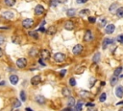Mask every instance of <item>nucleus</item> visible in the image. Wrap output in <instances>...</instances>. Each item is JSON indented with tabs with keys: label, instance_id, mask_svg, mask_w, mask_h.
Returning <instances> with one entry per match:
<instances>
[{
	"label": "nucleus",
	"instance_id": "49530a36",
	"mask_svg": "<svg viewBox=\"0 0 123 111\" xmlns=\"http://www.w3.org/2000/svg\"><path fill=\"white\" fill-rule=\"evenodd\" d=\"M87 111H97V109H96V108H94V107H90V108H88V109H87Z\"/></svg>",
	"mask_w": 123,
	"mask_h": 111
},
{
	"label": "nucleus",
	"instance_id": "6ab92c4d",
	"mask_svg": "<svg viewBox=\"0 0 123 111\" xmlns=\"http://www.w3.org/2000/svg\"><path fill=\"white\" fill-rule=\"evenodd\" d=\"M45 32H46L48 34H54V33L57 32V29H56V27H54V26H50Z\"/></svg>",
	"mask_w": 123,
	"mask_h": 111
},
{
	"label": "nucleus",
	"instance_id": "0eeeda50",
	"mask_svg": "<svg viewBox=\"0 0 123 111\" xmlns=\"http://www.w3.org/2000/svg\"><path fill=\"white\" fill-rule=\"evenodd\" d=\"M44 12V8L42 5H37L35 8V14L36 15H41Z\"/></svg>",
	"mask_w": 123,
	"mask_h": 111
},
{
	"label": "nucleus",
	"instance_id": "2f4dec72",
	"mask_svg": "<svg viewBox=\"0 0 123 111\" xmlns=\"http://www.w3.org/2000/svg\"><path fill=\"white\" fill-rule=\"evenodd\" d=\"M122 70H123V68H122L121 66L115 68V70H114V72H113V75H114V76H118V75H120V73L122 72Z\"/></svg>",
	"mask_w": 123,
	"mask_h": 111
},
{
	"label": "nucleus",
	"instance_id": "9d476101",
	"mask_svg": "<svg viewBox=\"0 0 123 111\" xmlns=\"http://www.w3.org/2000/svg\"><path fill=\"white\" fill-rule=\"evenodd\" d=\"M35 100H36V102L38 103V104H44L45 101H46L45 98H44L43 96H41V95H37V96H36V97H35Z\"/></svg>",
	"mask_w": 123,
	"mask_h": 111
},
{
	"label": "nucleus",
	"instance_id": "f257e3e1",
	"mask_svg": "<svg viewBox=\"0 0 123 111\" xmlns=\"http://www.w3.org/2000/svg\"><path fill=\"white\" fill-rule=\"evenodd\" d=\"M22 26L25 29H30L31 27L34 26V20L31 19V18H26L22 21Z\"/></svg>",
	"mask_w": 123,
	"mask_h": 111
},
{
	"label": "nucleus",
	"instance_id": "5fc2aeb1",
	"mask_svg": "<svg viewBox=\"0 0 123 111\" xmlns=\"http://www.w3.org/2000/svg\"><path fill=\"white\" fill-rule=\"evenodd\" d=\"M120 104H123V101H120V102L117 103V105H120Z\"/></svg>",
	"mask_w": 123,
	"mask_h": 111
},
{
	"label": "nucleus",
	"instance_id": "c756f323",
	"mask_svg": "<svg viewBox=\"0 0 123 111\" xmlns=\"http://www.w3.org/2000/svg\"><path fill=\"white\" fill-rule=\"evenodd\" d=\"M89 94H90V93L87 92V91H86V90H81V91H80V95H81V97H84V98H87V97H89V96H90Z\"/></svg>",
	"mask_w": 123,
	"mask_h": 111
},
{
	"label": "nucleus",
	"instance_id": "58836bf2",
	"mask_svg": "<svg viewBox=\"0 0 123 111\" xmlns=\"http://www.w3.org/2000/svg\"><path fill=\"white\" fill-rule=\"evenodd\" d=\"M94 81H95V78H91L90 80H89V85H90V87H92V85L94 84Z\"/></svg>",
	"mask_w": 123,
	"mask_h": 111
},
{
	"label": "nucleus",
	"instance_id": "8fccbe9b",
	"mask_svg": "<svg viewBox=\"0 0 123 111\" xmlns=\"http://www.w3.org/2000/svg\"><path fill=\"white\" fill-rule=\"evenodd\" d=\"M86 106H91V107H93V106H94V104H93V103H90V102H89V103H86Z\"/></svg>",
	"mask_w": 123,
	"mask_h": 111
},
{
	"label": "nucleus",
	"instance_id": "4be33fe9",
	"mask_svg": "<svg viewBox=\"0 0 123 111\" xmlns=\"http://www.w3.org/2000/svg\"><path fill=\"white\" fill-rule=\"evenodd\" d=\"M62 95H63L64 97H69L71 91L69 90V88H67V87H63L62 90Z\"/></svg>",
	"mask_w": 123,
	"mask_h": 111
},
{
	"label": "nucleus",
	"instance_id": "9b49d317",
	"mask_svg": "<svg viewBox=\"0 0 123 111\" xmlns=\"http://www.w3.org/2000/svg\"><path fill=\"white\" fill-rule=\"evenodd\" d=\"M106 25H107V19H106V17H104V16L100 17L98 19V26L100 28H104Z\"/></svg>",
	"mask_w": 123,
	"mask_h": 111
},
{
	"label": "nucleus",
	"instance_id": "c9c22d12",
	"mask_svg": "<svg viewBox=\"0 0 123 111\" xmlns=\"http://www.w3.org/2000/svg\"><path fill=\"white\" fill-rule=\"evenodd\" d=\"M69 84H70L71 86H75V85H76V81H75V78H69Z\"/></svg>",
	"mask_w": 123,
	"mask_h": 111
},
{
	"label": "nucleus",
	"instance_id": "4c0bfd02",
	"mask_svg": "<svg viewBox=\"0 0 123 111\" xmlns=\"http://www.w3.org/2000/svg\"><path fill=\"white\" fill-rule=\"evenodd\" d=\"M88 21H89L90 23H94V22L96 21V18L93 17V16H90V17H88Z\"/></svg>",
	"mask_w": 123,
	"mask_h": 111
},
{
	"label": "nucleus",
	"instance_id": "09e8293b",
	"mask_svg": "<svg viewBox=\"0 0 123 111\" xmlns=\"http://www.w3.org/2000/svg\"><path fill=\"white\" fill-rule=\"evenodd\" d=\"M62 111H73V110L71 109V107H68V108H65V109H63Z\"/></svg>",
	"mask_w": 123,
	"mask_h": 111
},
{
	"label": "nucleus",
	"instance_id": "7ed1b4c3",
	"mask_svg": "<svg viewBox=\"0 0 123 111\" xmlns=\"http://www.w3.org/2000/svg\"><path fill=\"white\" fill-rule=\"evenodd\" d=\"M16 66L20 69H23L27 66V59L25 57H20L16 60Z\"/></svg>",
	"mask_w": 123,
	"mask_h": 111
},
{
	"label": "nucleus",
	"instance_id": "de8ad7c7",
	"mask_svg": "<svg viewBox=\"0 0 123 111\" xmlns=\"http://www.w3.org/2000/svg\"><path fill=\"white\" fill-rule=\"evenodd\" d=\"M6 84V82L4 81V80H0V86H3V85H5Z\"/></svg>",
	"mask_w": 123,
	"mask_h": 111
},
{
	"label": "nucleus",
	"instance_id": "a211bd4d",
	"mask_svg": "<svg viewBox=\"0 0 123 111\" xmlns=\"http://www.w3.org/2000/svg\"><path fill=\"white\" fill-rule=\"evenodd\" d=\"M117 9H118V6H117L116 3L111 4V5L110 6V8H109V10H110V11H111V13H115V11H116Z\"/></svg>",
	"mask_w": 123,
	"mask_h": 111
},
{
	"label": "nucleus",
	"instance_id": "6e6d98bb",
	"mask_svg": "<svg viewBox=\"0 0 123 111\" xmlns=\"http://www.w3.org/2000/svg\"><path fill=\"white\" fill-rule=\"evenodd\" d=\"M0 80H1V76H0Z\"/></svg>",
	"mask_w": 123,
	"mask_h": 111
},
{
	"label": "nucleus",
	"instance_id": "39448f33",
	"mask_svg": "<svg viewBox=\"0 0 123 111\" xmlns=\"http://www.w3.org/2000/svg\"><path fill=\"white\" fill-rule=\"evenodd\" d=\"M41 81V77L39 75H37V76H34L32 78H31V84L34 85V86H37L40 83Z\"/></svg>",
	"mask_w": 123,
	"mask_h": 111
},
{
	"label": "nucleus",
	"instance_id": "f03ea898",
	"mask_svg": "<svg viewBox=\"0 0 123 111\" xmlns=\"http://www.w3.org/2000/svg\"><path fill=\"white\" fill-rule=\"evenodd\" d=\"M53 57H54V60L57 62H63L65 60V55L62 53H56L53 56Z\"/></svg>",
	"mask_w": 123,
	"mask_h": 111
},
{
	"label": "nucleus",
	"instance_id": "603ef678",
	"mask_svg": "<svg viewBox=\"0 0 123 111\" xmlns=\"http://www.w3.org/2000/svg\"><path fill=\"white\" fill-rule=\"evenodd\" d=\"M44 24H45V20H43V21L40 23V27H43V26H44Z\"/></svg>",
	"mask_w": 123,
	"mask_h": 111
},
{
	"label": "nucleus",
	"instance_id": "6e6552de",
	"mask_svg": "<svg viewBox=\"0 0 123 111\" xmlns=\"http://www.w3.org/2000/svg\"><path fill=\"white\" fill-rule=\"evenodd\" d=\"M40 57L41 59H48L50 57V52L46 49H42L40 51Z\"/></svg>",
	"mask_w": 123,
	"mask_h": 111
},
{
	"label": "nucleus",
	"instance_id": "c85d7f7f",
	"mask_svg": "<svg viewBox=\"0 0 123 111\" xmlns=\"http://www.w3.org/2000/svg\"><path fill=\"white\" fill-rule=\"evenodd\" d=\"M115 13H116V15H117L118 17H123V7L118 8V9L116 10Z\"/></svg>",
	"mask_w": 123,
	"mask_h": 111
},
{
	"label": "nucleus",
	"instance_id": "2eb2a0df",
	"mask_svg": "<svg viewBox=\"0 0 123 111\" xmlns=\"http://www.w3.org/2000/svg\"><path fill=\"white\" fill-rule=\"evenodd\" d=\"M115 95L118 98H122L123 97V86H117L115 89Z\"/></svg>",
	"mask_w": 123,
	"mask_h": 111
},
{
	"label": "nucleus",
	"instance_id": "393cba45",
	"mask_svg": "<svg viewBox=\"0 0 123 111\" xmlns=\"http://www.w3.org/2000/svg\"><path fill=\"white\" fill-rule=\"evenodd\" d=\"M37 54H38V51H37V49H36V48H32V49L30 50V52H29V55H30L31 56H37Z\"/></svg>",
	"mask_w": 123,
	"mask_h": 111
},
{
	"label": "nucleus",
	"instance_id": "a878e982",
	"mask_svg": "<svg viewBox=\"0 0 123 111\" xmlns=\"http://www.w3.org/2000/svg\"><path fill=\"white\" fill-rule=\"evenodd\" d=\"M74 104H75V99H74L73 97H69L68 101H67V105H68L69 107H72Z\"/></svg>",
	"mask_w": 123,
	"mask_h": 111
},
{
	"label": "nucleus",
	"instance_id": "79ce46f5",
	"mask_svg": "<svg viewBox=\"0 0 123 111\" xmlns=\"http://www.w3.org/2000/svg\"><path fill=\"white\" fill-rule=\"evenodd\" d=\"M78 4H83V3H86V2H87V0H77L76 1Z\"/></svg>",
	"mask_w": 123,
	"mask_h": 111
},
{
	"label": "nucleus",
	"instance_id": "1a4fd4ad",
	"mask_svg": "<svg viewBox=\"0 0 123 111\" xmlns=\"http://www.w3.org/2000/svg\"><path fill=\"white\" fill-rule=\"evenodd\" d=\"M82 51H83V46H82L81 44L75 45L74 48H73V50H72V52H73L74 55H80Z\"/></svg>",
	"mask_w": 123,
	"mask_h": 111
},
{
	"label": "nucleus",
	"instance_id": "3c124183",
	"mask_svg": "<svg viewBox=\"0 0 123 111\" xmlns=\"http://www.w3.org/2000/svg\"><path fill=\"white\" fill-rule=\"evenodd\" d=\"M3 56V50H2V48H0V57H2Z\"/></svg>",
	"mask_w": 123,
	"mask_h": 111
},
{
	"label": "nucleus",
	"instance_id": "ddd939ff",
	"mask_svg": "<svg viewBox=\"0 0 123 111\" xmlns=\"http://www.w3.org/2000/svg\"><path fill=\"white\" fill-rule=\"evenodd\" d=\"M64 29L67 31H71L74 29V23L72 21H66L64 23Z\"/></svg>",
	"mask_w": 123,
	"mask_h": 111
},
{
	"label": "nucleus",
	"instance_id": "f3484780",
	"mask_svg": "<svg viewBox=\"0 0 123 111\" xmlns=\"http://www.w3.org/2000/svg\"><path fill=\"white\" fill-rule=\"evenodd\" d=\"M20 106H21V102L19 101V100L18 99H14L13 101H12V108H18Z\"/></svg>",
	"mask_w": 123,
	"mask_h": 111
},
{
	"label": "nucleus",
	"instance_id": "4d7b16f0",
	"mask_svg": "<svg viewBox=\"0 0 123 111\" xmlns=\"http://www.w3.org/2000/svg\"><path fill=\"white\" fill-rule=\"evenodd\" d=\"M119 111H122V110H119Z\"/></svg>",
	"mask_w": 123,
	"mask_h": 111
},
{
	"label": "nucleus",
	"instance_id": "7c9ffc66",
	"mask_svg": "<svg viewBox=\"0 0 123 111\" xmlns=\"http://www.w3.org/2000/svg\"><path fill=\"white\" fill-rule=\"evenodd\" d=\"M29 35L32 36V37H34V38H36V39L38 38V34H37V31H31V32H29Z\"/></svg>",
	"mask_w": 123,
	"mask_h": 111
},
{
	"label": "nucleus",
	"instance_id": "72a5a7b5",
	"mask_svg": "<svg viewBox=\"0 0 123 111\" xmlns=\"http://www.w3.org/2000/svg\"><path fill=\"white\" fill-rule=\"evenodd\" d=\"M99 100H100L101 102H104V101L106 100V93H102V94L100 95V97H99Z\"/></svg>",
	"mask_w": 123,
	"mask_h": 111
},
{
	"label": "nucleus",
	"instance_id": "dca6fc26",
	"mask_svg": "<svg viewBox=\"0 0 123 111\" xmlns=\"http://www.w3.org/2000/svg\"><path fill=\"white\" fill-rule=\"evenodd\" d=\"M112 42H113V39H111V38H105L103 40V49H106L108 47V45L111 44Z\"/></svg>",
	"mask_w": 123,
	"mask_h": 111
},
{
	"label": "nucleus",
	"instance_id": "4468645a",
	"mask_svg": "<svg viewBox=\"0 0 123 111\" xmlns=\"http://www.w3.org/2000/svg\"><path fill=\"white\" fill-rule=\"evenodd\" d=\"M10 82L12 84V85H15V84H17V82H18V77L16 76V75H11L10 76Z\"/></svg>",
	"mask_w": 123,
	"mask_h": 111
},
{
	"label": "nucleus",
	"instance_id": "37998d69",
	"mask_svg": "<svg viewBox=\"0 0 123 111\" xmlns=\"http://www.w3.org/2000/svg\"><path fill=\"white\" fill-rule=\"evenodd\" d=\"M65 73H66V70H62V72H61V77H63L64 75H65Z\"/></svg>",
	"mask_w": 123,
	"mask_h": 111
},
{
	"label": "nucleus",
	"instance_id": "a19ab883",
	"mask_svg": "<svg viewBox=\"0 0 123 111\" xmlns=\"http://www.w3.org/2000/svg\"><path fill=\"white\" fill-rule=\"evenodd\" d=\"M45 31H46V30H45L43 27H40V28H38V29H37V32H42V33H44Z\"/></svg>",
	"mask_w": 123,
	"mask_h": 111
},
{
	"label": "nucleus",
	"instance_id": "20e7f679",
	"mask_svg": "<svg viewBox=\"0 0 123 111\" xmlns=\"http://www.w3.org/2000/svg\"><path fill=\"white\" fill-rule=\"evenodd\" d=\"M84 40L86 42H91L93 40V34H92V33H91L90 30L86 31V33L84 34Z\"/></svg>",
	"mask_w": 123,
	"mask_h": 111
},
{
	"label": "nucleus",
	"instance_id": "f8f14e48",
	"mask_svg": "<svg viewBox=\"0 0 123 111\" xmlns=\"http://www.w3.org/2000/svg\"><path fill=\"white\" fill-rule=\"evenodd\" d=\"M114 30H115V27H114L113 24H109V25L106 26V33L111 34L114 32Z\"/></svg>",
	"mask_w": 123,
	"mask_h": 111
},
{
	"label": "nucleus",
	"instance_id": "aec40b11",
	"mask_svg": "<svg viewBox=\"0 0 123 111\" xmlns=\"http://www.w3.org/2000/svg\"><path fill=\"white\" fill-rule=\"evenodd\" d=\"M82 107H83V101L82 100H79L76 105H75V109L73 111H82Z\"/></svg>",
	"mask_w": 123,
	"mask_h": 111
},
{
	"label": "nucleus",
	"instance_id": "f704fd0d",
	"mask_svg": "<svg viewBox=\"0 0 123 111\" xmlns=\"http://www.w3.org/2000/svg\"><path fill=\"white\" fill-rule=\"evenodd\" d=\"M5 39H6L5 35H4V34H2V33H0V45H2V44H4V43H5Z\"/></svg>",
	"mask_w": 123,
	"mask_h": 111
},
{
	"label": "nucleus",
	"instance_id": "cd10ccee",
	"mask_svg": "<svg viewBox=\"0 0 123 111\" xmlns=\"http://www.w3.org/2000/svg\"><path fill=\"white\" fill-rule=\"evenodd\" d=\"M117 81H118L117 76H113V77L111 78V86H114V85L117 83Z\"/></svg>",
	"mask_w": 123,
	"mask_h": 111
},
{
	"label": "nucleus",
	"instance_id": "5701e85b",
	"mask_svg": "<svg viewBox=\"0 0 123 111\" xmlns=\"http://www.w3.org/2000/svg\"><path fill=\"white\" fill-rule=\"evenodd\" d=\"M15 0H4V4L8 7H12L15 4Z\"/></svg>",
	"mask_w": 123,
	"mask_h": 111
},
{
	"label": "nucleus",
	"instance_id": "412c9836",
	"mask_svg": "<svg viewBox=\"0 0 123 111\" xmlns=\"http://www.w3.org/2000/svg\"><path fill=\"white\" fill-rule=\"evenodd\" d=\"M100 57H101L100 53H96V54L93 56V57H92V61H93L94 63H98V62L100 61Z\"/></svg>",
	"mask_w": 123,
	"mask_h": 111
},
{
	"label": "nucleus",
	"instance_id": "ea45409f",
	"mask_svg": "<svg viewBox=\"0 0 123 111\" xmlns=\"http://www.w3.org/2000/svg\"><path fill=\"white\" fill-rule=\"evenodd\" d=\"M117 40H118L119 42L123 43V34H122V35H118V36H117Z\"/></svg>",
	"mask_w": 123,
	"mask_h": 111
},
{
	"label": "nucleus",
	"instance_id": "bb28decb",
	"mask_svg": "<svg viewBox=\"0 0 123 111\" xmlns=\"http://www.w3.org/2000/svg\"><path fill=\"white\" fill-rule=\"evenodd\" d=\"M79 14L81 15V16H83V17H85V16H86V15H88L89 14V11L87 10V9H85V10H82L80 12H79Z\"/></svg>",
	"mask_w": 123,
	"mask_h": 111
},
{
	"label": "nucleus",
	"instance_id": "864d4df0",
	"mask_svg": "<svg viewBox=\"0 0 123 111\" xmlns=\"http://www.w3.org/2000/svg\"><path fill=\"white\" fill-rule=\"evenodd\" d=\"M25 111H33V110H32L30 107H26V108H25Z\"/></svg>",
	"mask_w": 123,
	"mask_h": 111
},
{
	"label": "nucleus",
	"instance_id": "a18cd8bd",
	"mask_svg": "<svg viewBox=\"0 0 123 111\" xmlns=\"http://www.w3.org/2000/svg\"><path fill=\"white\" fill-rule=\"evenodd\" d=\"M66 2H67V0H58V3H61V4H64Z\"/></svg>",
	"mask_w": 123,
	"mask_h": 111
},
{
	"label": "nucleus",
	"instance_id": "473e14b6",
	"mask_svg": "<svg viewBox=\"0 0 123 111\" xmlns=\"http://www.w3.org/2000/svg\"><path fill=\"white\" fill-rule=\"evenodd\" d=\"M20 100H21V101L26 100V94H25V91H23V90L20 92Z\"/></svg>",
	"mask_w": 123,
	"mask_h": 111
},
{
	"label": "nucleus",
	"instance_id": "c03bdc74",
	"mask_svg": "<svg viewBox=\"0 0 123 111\" xmlns=\"http://www.w3.org/2000/svg\"><path fill=\"white\" fill-rule=\"evenodd\" d=\"M38 62L40 63V65H42V66H45V63L43 62V59H41V58H40V59L38 60Z\"/></svg>",
	"mask_w": 123,
	"mask_h": 111
},
{
	"label": "nucleus",
	"instance_id": "b1692460",
	"mask_svg": "<svg viewBox=\"0 0 123 111\" xmlns=\"http://www.w3.org/2000/svg\"><path fill=\"white\" fill-rule=\"evenodd\" d=\"M66 14H67L69 17H72V16H74V15L76 14V10H75V9H69V10H67Z\"/></svg>",
	"mask_w": 123,
	"mask_h": 111
},
{
	"label": "nucleus",
	"instance_id": "423d86ee",
	"mask_svg": "<svg viewBox=\"0 0 123 111\" xmlns=\"http://www.w3.org/2000/svg\"><path fill=\"white\" fill-rule=\"evenodd\" d=\"M2 17H4L5 19H8V20H12L14 17V13L10 11H7L2 12Z\"/></svg>",
	"mask_w": 123,
	"mask_h": 111
},
{
	"label": "nucleus",
	"instance_id": "e433bc0d",
	"mask_svg": "<svg viewBox=\"0 0 123 111\" xmlns=\"http://www.w3.org/2000/svg\"><path fill=\"white\" fill-rule=\"evenodd\" d=\"M58 4V0H51L50 1V6L51 7H56Z\"/></svg>",
	"mask_w": 123,
	"mask_h": 111
}]
</instances>
